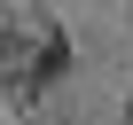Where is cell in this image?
Here are the masks:
<instances>
[{"label": "cell", "mask_w": 133, "mask_h": 125, "mask_svg": "<svg viewBox=\"0 0 133 125\" xmlns=\"http://www.w3.org/2000/svg\"><path fill=\"white\" fill-rule=\"evenodd\" d=\"M63 71H71V47H63V39H47V47L31 55V86H47V78H63Z\"/></svg>", "instance_id": "1"}]
</instances>
